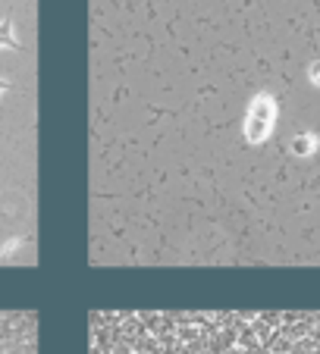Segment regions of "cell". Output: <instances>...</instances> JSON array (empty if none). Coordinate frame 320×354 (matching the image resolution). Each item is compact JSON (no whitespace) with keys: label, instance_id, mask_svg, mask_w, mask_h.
Returning a JSON list of instances; mask_svg holds the SVG:
<instances>
[{"label":"cell","instance_id":"cell-1","mask_svg":"<svg viewBox=\"0 0 320 354\" xmlns=\"http://www.w3.org/2000/svg\"><path fill=\"white\" fill-rule=\"evenodd\" d=\"M91 354H320V314H94Z\"/></svg>","mask_w":320,"mask_h":354},{"label":"cell","instance_id":"cell-2","mask_svg":"<svg viewBox=\"0 0 320 354\" xmlns=\"http://www.w3.org/2000/svg\"><path fill=\"white\" fill-rule=\"evenodd\" d=\"M35 314L0 310V354H35Z\"/></svg>","mask_w":320,"mask_h":354}]
</instances>
